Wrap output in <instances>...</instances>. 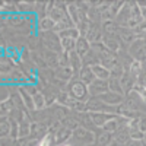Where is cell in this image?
<instances>
[{"label":"cell","instance_id":"cell-1","mask_svg":"<svg viewBox=\"0 0 146 146\" xmlns=\"http://www.w3.org/2000/svg\"><path fill=\"white\" fill-rule=\"evenodd\" d=\"M67 92L70 94V96L76 101L80 102H88L91 100V95H89V89H88V85H85L82 80H79L78 78L73 79L67 86H66Z\"/></svg>","mask_w":146,"mask_h":146},{"label":"cell","instance_id":"cell-2","mask_svg":"<svg viewBox=\"0 0 146 146\" xmlns=\"http://www.w3.org/2000/svg\"><path fill=\"white\" fill-rule=\"evenodd\" d=\"M40 41H41V47L45 48V50H50L54 53H63V48H62V38L60 35L54 31L50 32H40Z\"/></svg>","mask_w":146,"mask_h":146},{"label":"cell","instance_id":"cell-3","mask_svg":"<svg viewBox=\"0 0 146 146\" xmlns=\"http://www.w3.org/2000/svg\"><path fill=\"white\" fill-rule=\"evenodd\" d=\"M124 104L130 110H133V111H136L142 115H146V104L136 91H131L130 94H127L124 96Z\"/></svg>","mask_w":146,"mask_h":146},{"label":"cell","instance_id":"cell-4","mask_svg":"<svg viewBox=\"0 0 146 146\" xmlns=\"http://www.w3.org/2000/svg\"><path fill=\"white\" fill-rule=\"evenodd\" d=\"M73 139L80 146H94L96 143V133L85 127H79L73 131Z\"/></svg>","mask_w":146,"mask_h":146},{"label":"cell","instance_id":"cell-5","mask_svg":"<svg viewBox=\"0 0 146 146\" xmlns=\"http://www.w3.org/2000/svg\"><path fill=\"white\" fill-rule=\"evenodd\" d=\"M127 53L130 54V57L136 62H142V60L146 58V42L142 38H137L136 41H133L129 48H127Z\"/></svg>","mask_w":146,"mask_h":146},{"label":"cell","instance_id":"cell-6","mask_svg":"<svg viewBox=\"0 0 146 146\" xmlns=\"http://www.w3.org/2000/svg\"><path fill=\"white\" fill-rule=\"evenodd\" d=\"M94 100L101 101V102L108 104V105H114V107H117V105H120V104H123V102H124V96H123V95H120V94H115V92L108 91V92H105V94H102V95H100V96H95Z\"/></svg>","mask_w":146,"mask_h":146},{"label":"cell","instance_id":"cell-7","mask_svg":"<svg viewBox=\"0 0 146 146\" xmlns=\"http://www.w3.org/2000/svg\"><path fill=\"white\" fill-rule=\"evenodd\" d=\"M131 3L133 2H124V6L121 7V10L115 16V22L118 23L120 28H127V23L130 21V15H131Z\"/></svg>","mask_w":146,"mask_h":146},{"label":"cell","instance_id":"cell-8","mask_svg":"<svg viewBox=\"0 0 146 146\" xmlns=\"http://www.w3.org/2000/svg\"><path fill=\"white\" fill-rule=\"evenodd\" d=\"M67 13H69V16H70V19L73 21V23L76 25V28L80 25V22L82 21H85L88 16L83 13V12L78 7V5H76V2H72V3H69L67 5Z\"/></svg>","mask_w":146,"mask_h":146},{"label":"cell","instance_id":"cell-9","mask_svg":"<svg viewBox=\"0 0 146 146\" xmlns=\"http://www.w3.org/2000/svg\"><path fill=\"white\" fill-rule=\"evenodd\" d=\"M89 95H91V98H95V96H100L105 92H108V80H101V79H95L89 86Z\"/></svg>","mask_w":146,"mask_h":146},{"label":"cell","instance_id":"cell-10","mask_svg":"<svg viewBox=\"0 0 146 146\" xmlns=\"http://www.w3.org/2000/svg\"><path fill=\"white\" fill-rule=\"evenodd\" d=\"M89 44H96V42H102V38H104V32H102V27L100 25V23H92V27L89 29V32L86 34V36H85Z\"/></svg>","mask_w":146,"mask_h":146},{"label":"cell","instance_id":"cell-11","mask_svg":"<svg viewBox=\"0 0 146 146\" xmlns=\"http://www.w3.org/2000/svg\"><path fill=\"white\" fill-rule=\"evenodd\" d=\"M54 143H56V146H62V145H64V143H67L70 139H73V131L72 130H69V129H66V127H60L58 130H56L54 133Z\"/></svg>","mask_w":146,"mask_h":146},{"label":"cell","instance_id":"cell-12","mask_svg":"<svg viewBox=\"0 0 146 146\" xmlns=\"http://www.w3.org/2000/svg\"><path fill=\"white\" fill-rule=\"evenodd\" d=\"M40 53H41V56L44 57V60H45V63H47V66L50 67V69H53V70H57L58 69V53H54V51H50V50H45V48H42L41 47V50H40Z\"/></svg>","mask_w":146,"mask_h":146},{"label":"cell","instance_id":"cell-13","mask_svg":"<svg viewBox=\"0 0 146 146\" xmlns=\"http://www.w3.org/2000/svg\"><path fill=\"white\" fill-rule=\"evenodd\" d=\"M56 79L60 80L62 83H64V85H69L73 79H75V73H73V70H72L70 66H66V67L60 66L56 70Z\"/></svg>","mask_w":146,"mask_h":146},{"label":"cell","instance_id":"cell-14","mask_svg":"<svg viewBox=\"0 0 146 146\" xmlns=\"http://www.w3.org/2000/svg\"><path fill=\"white\" fill-rule=\"evenodd\" d=\"M102 44L105 45L107 50L113 51V53H118L121 50V41L118 38V35L111 36V35H104L102 38Z\"/></svg>","mask_w":146,"mask_h":146},{"label":"cell","instance_id":"cell-15","mask_svg":"<svg viewBox=\"0 0 146 146\" xmlns=\"http://www.w3.org/2000/svg\"><path fill=\"white\" fill-rule=\"evenodd\" d=\"M91 115V120H92V123L96 129H102L105 124H107V121H110L115 114H104V113H89Z\"/></svg>","mask_w":146,"mask_h":146},{"label":"cell","instance_id":"cell-16","mask_svg":"<svg viewBox=\"0 0 146 146\" xmlns=\"http://www.w3.org/2000/svg\"><path fill=\"white\" fill-rule=\"evenodd\" d=\"M18 91L21 94V98L23 101V105H25V108L28 110L29 113L35 111V104H34V96L29 94V91L25 88V86H18Z\"/></svg>","mask_w":146,"mask_h":146},{"label":"cell","instance_id":"cell-17","mask_svg":"<svg viewBox=\"0 0 146 146\" xmlns=\"http://www.w3.org/2000/svg\"><path fill=\"white\" fill-rule=\"evenodd\" d=\"M0 67H2V76H9L16 67V64L7 54H2V57H0Z\"/></svg>","mask_w":146,"mask_h":146},{"label":"cell","instance_id":"cell-18","mask_svg":"<svg viewBox=\"0 0 146 146\" xmlns=\"http://www.w3.org/2000/svg\"><path fill=\"white\" fill-rule=\"evenodd\" d=\"M54 28H56V22H54L50 16H45V18L38 19V23H36L38 34H40V32H50V31H54Z\"/></svg>","mask_w":146,"mask_h":146},{"label":"cell","instance_id":"cell-19","mask_svg":"<svg viewBox=\"0 0 146 146\" xmlns=\"http://www.w3.org/2000/svg\"><path fill=\"white\" fill-rule=\"evenodd\" d=\"M130 139H131V137H130V129H129V126H127V124L121 126V127L114 133V140H117L118 143H121L123 146H124Z\"/></svg>","mask_w":146,"mask_h":146},{"label":"cell","instance_id":"cell-20","mask_svg":"<svg viewBox=\"0 0 146 146\" xmlns=\"http://www.w3.org/2000/svg\"><path fill=\"white\" fill-rule=\"evenodd\" d=\"M120 27H118V23L113 19V21H104L102 22V32L104 35H111V36H115L118 35L120 32Z\"/></svg>","mask_w":146,"mask_h":146},{"label":"cell","instance_id":"cell-21","mask_svg":"<svg viewBox=\"0 0 146 146\" xmlns=\"http://www.w3.org/2000/svg\"><path fill=\"white\" fill-rule=\"evenodd\" d=\"M91 48H92V45L89 44V41L85 38V36H80V38H78L75 51H76L80 57H83L86 53H89V51H91Z\"/></svg>","mask_w":146,"mask_h":146},{"label":"cell","instance_id":"cell-22","mask_svg":"<svg viewBox=\"0 0 146 146\" xmlns=\"http://www.w3.org/2000/svg\"><path fill=\"white\" fill-rule=\"evenodd\" d=\"M79 80H82L85 85H89L96 79L95 78V75H94V72H92V67H88V66H83V69L80 70V73H79V78H78Z\"/></svg>","mask_w":146,"mask_h":146},{"label":"cell","instance_id":"cell-23","mask_svg":"<svg viewBox=\"0 0 146 146\" xmlns=\"http://www.w3.org/2000/svg\"><path fill=\"white\" fill-rule=\"evenodd\" d=\"M111 142H114V135L113 133L104 131L101 129V131L96 133V145L98 146H108Z\"/></svg>","mask_w":146,"mask_h":146},{"label":"cell","instance_id":"cell-24","mask_svg":"<svg viewBox=\"0 0 146 146\" xmlns=\"http://www.w3.org/2000/svg\"><path fill=\"white\" fill-rule=\"evenodd\" d=\"M82 62H83V66H88V67H94V66H96V64H100L98 53L91 48V51L86 53V54L82 57Z\"/></svg>","mask_w":146,"mask_h":146},{"label":"cell","instance_id":"cell-25","mask_svg":"<svg viewBox=\"0 0 146 146\" xmlns=\"http://www.w3.org/2000/svg\"><path fill=\"white\" fill-rule=\"evenodd\" d=\"M92 72L96 79H101V80H108L111 78V70H108L107 67L101 66V64H96L92 67Z\"/></svg>","mask_w":146,"mask_h":146},{"label":"cell","instance_id":"cell-26","mask_svg":"<svg viewBox=\"0 0 146 146\" xmlns=\"http://www.w3.org/2000/svg\"><path fill=\"white\" fill-rule=\"evenodd\" d=\"M31 124H32L31 118L22 120L21 123H19V139L31 137Z\"/></svg>","mask_w":146,"mask_h":146},{"label":"cell","instance_id":"cell-27","mask_svg":"<svg viewBox=\"0 0 146 146\" xmlns=\"http://www.w3.org/2000/svg\"><path fill=\"white\" fill-rule=\"evenodd\" d=\"M10 130H12L10 117H2V121H0V136L2 137H10Z\"/></svg>","mask_w":146,"mask_h":146},{"label":"cell","instance_id":"cell-28","mask_svg":"<svg viewBox=\"0 0 146 146\" xmlns=\"http://www.w3.org/2000/svg\"><path fill=\"white\" fill-rule=\"evenodd\" d=\"M16 7L21 13H32V12H35V2H25V0L16 2Z\"/></svg>","mask_w":146,"mask_h":146},{"label":"cell","instance_id":"cell-29","mask_svg":"<svg viewBox=\"0 0 146 146\" xmlns=\"http://www.w3.org/2000/svg\"><path fill=\"white\" fill-rule=\"evenodd\" d=\"M34 104H35V110L36 111H42V110L47 108V100L41 91H38L34 95Z\"/></svg>","mask_w":146,"mask_h":146},{"label":"cell","instance_id":"cell-30","mask_svg":"<svg viewBox=\"0 0 146 146\" xmlns=\"http://www.w3.org/2000/svg\"><path fill=\"white\" fill-rule=\"evenodd\" d=\"M108 89L111 91V92H115V94H120V95H124V91H123V86H121V82L120 79L117 78H110L108 79Z\"/></svg>","mask_w":146,"mask_h":146},{"label":"cell","instance_id":"cell-31","mask_svg":"<svg viewBox=\"0 0 146 146\" xmlns=\"http://www.w3.org/2000/svg\"><path fill=\"white\" fill-rule=\"evenodd\" d=\"M62 126L66 127V129H69V130H72V131H75V130H78V129L80 127L79 121H78V118H76L75 115H69V117L63 121V123H62Z\"/></svg>","mask_w":146,"mask_h":146},{"label":"cell","instance_id":"cell-32","mask_svg":"<svg viewBox=\"0 0 146 146\" xmlns=\"http://www.w3.org/2000/svg\"><path fill=\"white\" fill-rule=\"evenodd\" d=\"M47 9H48V2H35V15L38 19L47 16Z\"/></svg>","mask_w":146,"mask_h":146},{"label":"cell","instance_id":"cell-33","mask_svg":"<svg viewBox=\"0 0 146 146\" xmlns=\"http://www.w3.org/2000/svg\"><path fill=\"white\" fill-rule=\"evenodd\" d=\"M60 35V38H73V40H78L80 38V32L79 29L75 27V28H70V29H66V31H62V32H58Z\"/></svg>","mask_w":146,"mask_h":146},{"label":"cell","instance_id":"cell-34","mask_svg":"<svg viewBox=\"0 0 146 146\" xmlns=\"http://www.w3.org/2000/svg\"><path fill=\"white\" fill-rule=\"evenodd\" d=\"M76 41L78 40H73V38H62V48H63V51H66V53L75 51Z\"/></svg>","mask_w":146,"mask_h":146},{"label":"cell","instance_id":"cell-35","mask_svg":"<svg viewBox=\"0 0 146 146\" xmlns=\"http://www.w3.org/2000/svg\"><path fill=\"white\" fill-rule=\"evenodd\" d=\"M21 140V146H36L40 140L32 139V137H27V139H19Z\"/></svg>","mask_w":146,"mask_h":146},{"label":"cell","instance_id":"cell-36","mask_svg":"<svg viewBox=\"0 0 146 146\" xmlns=\"http://www.w3.org/2000/svg\"><path fill=\"white\" fill-rule=\"evenodd\" d=\"M130 137L135 140H145V133L140 130H130Z\"/></svg>","mask_w":146,"mask_h":146},{"label":"cell","instance_id":"cell-37","mask_svg":"<svg viewBox=\"0 0 146 146\" xmlns=\"http://www.w3.org/2000/svg\"><path fill=\"white\" fill-rule=\"evenodd\" d=\"M139 130L146 135V115H142L139 118Z\"/></svg>","mask_w":146,"mask_h":146},{"label":"cell","instance_id":"cell-38","mask_svg":"<svg viewBox=\"0 0 146 146\" xmlns=\"http://www.w3.org/2000/svg\"><path fill=\"white\" fill-rule=\"evenodd\" d=\"M124 146H143V140H135V139H130Z\"/></svg>","mask_w":146,"mask_h":146},{"label":"cell","instance_id":"cell-39","mask_svg":"<svg viewBox=\"0 0 146 146\" xmlns=\"http://www.w3.org/2000/svg\"><path fill=\"white\" fill-rule=\"evenodd\" d=\"M108 146H123V145H121V143H118L117 140H114V142H111V143H110Z\"/></svg>","mask_w":146,"mask_h":146},{"label":"cell","instance_id":"cell-40","mask_svg":"<svg viewBox=\"0 0 146 146\" xmlns=\"http://www.w3.org/2000/svg\"><path fill=\"white\" fill-rule=\"evenodd\" d=\"M142 18H143V21L146 22V7H145V9H142Z\"/></svg>","mask_w":146,"mask_h":146},{"label":"cell","instance_id":"cell-41","mask_svg":"<svg viewBox=\"0 0 146 146\" xmlns=\"http://www.w3.org/2000/svg\"><path fill=\"white\" fill-rule=\"evenodd\" d=\"M62 146H73V145H72L70 142H67V143H64V145H62Z\"/></svg>","mask_w":146,"mask_h":146}]
</instances>
